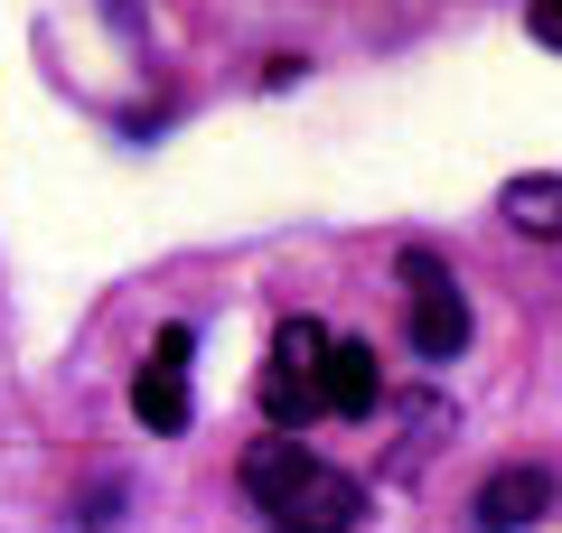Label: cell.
Instances as JSON below:
<instances>
[{
    "label": "cell",
    "instance_id": "cell-3",
    "mask_svg": "<svg viewBox=\"0 0 562 533\" xmlns=\"http://www.w3.org/2000/svg\"><path fill=\"white\" fill-rule=\"evenodd\" d=\"M403 328H413V355H431V365H450V355L469 347V299L460 281H450L441 253H403Z\"/></svg>",
    "mask_w": 562,
    "mask_h": 533
},
{
    "label": "cell",
    "instance_id": "cell-5",
    "mask_svg": "<svg viewBox=\"0 0 562 533\" xmlns=\"http://www.w3.org/2000/svg\"><path fill=\"white\" fill-rule=\"evenodd\" d=\"M132 412L150 421V431H188V328H160V347H150V365L132 375Z\"/></svg>",
    "mask_w": 562,
    "mask_h": 533
},
{
    "label": "cell",
    "instance_id": "cell-4",
    "mask_svg": "<svg viewBox=\"0 0 562 533\" xmlns=\"http://www.w3.org/2000/svg\"><path fill=\"white\" fill-rule=\"evenodd\" d=\"M553 496H562L553 468H525V458H516V468H497L479 496H469V524H479V533H525V524L553 514Z\"/></svg>",
    "mask_w": 562,
    "mask_h": 533
},
{
    "label": "cell",
    "instance_id": "cell-6",
    "mask_svg": "<svg viewBox=\"0 0 562 533\" xmlns=\"http://www.w3.org/2000/svg\"><path fill=\"white\" fill-rule=\"evenodd\" d=\"M319 402L328 412H375L384 402V375H375V347H357V337H328V375H319Z\"/></svg>",
    "mask_w": 562,
    "mask_h": 533
},
{
    "label": "cell",
    "instance_id": "cell-7",
    "mask_svg": "<svg viewBox=\"0 0 562 533\" xmlns=\"http://www.w3.org/2000/svg\"><path fill=\"white\" fill-rule=\"evenodd\" d=\"M497 216L516 225V235H535V243H562V178H553V169H535V178H506Z\"/></svg>",
    "mask_w": 562,
    "mask_h": 533
},
{
    "label": "cell",
    "instance_id": "cell-8",
    "mask_svg": "<svg viewBox=\"0 0 562 533\" xmlns=\"http://www.w3.org/2000/svg\"><path fill=\"white\" fill-rule=\"evenodd\" d=\"M525 20H535V38L553 47V57H562V0H535V10H525Z\"/></svg>",
    "mask_w": 562,
    "mask_h": 533
},
{
    "label": "cell",
    "instance_id": "cell-2",
    "mask_svg": "<svg viewBox=\"0 0 562 533\" xmlns=\"http://www.w3.org/2000/svg\"><path fill=\"white\" fill-rule=\"evenodd\" d=\"M319 375H328V328L319 318H281L272 328V355H262V412L281 421V431H301V421H319Z\"/></svg>",
    "mask_w": 562,
    "mask_h": 533
},
{
    "label": "cell",
    "instance_id": "cell-1",
    "mask_svg": "<svg viewBox=\"0 0 562 533\" xmlns=\"http://www.w3.org/2000/svg\"><path fill=\"white\" fill-rule=\"evenodd\" d=\"M244 496L281 533H347L366 514V487L347 468H328L319 450H301V440H254L244 450Z\"/></svg>",
    "mask_w": 562,
    "mask_h": 533
}]
</instances>
